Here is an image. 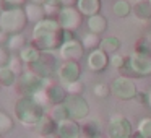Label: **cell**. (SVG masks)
<instances>
[{
	"label": "cell",
	"mask_w": 151,
	"mask_h": 138,
	"mask_svg": "<svg viewBox=\"0 0 151 138\" xmlns=\"http://www.w3.org/2000/svg\"><path fill=\"white\" fill-rule=\"evenodd\" d=\"M93 93H94V96H98V98H107L109 94H111V85H106V83H98V85H94V88H93Z\"/></svg>",
	"instance_id": "32"
},
{
	"label": "cell",
	"mask_w": 151,
	"mask_h": 138,
	"mask_svg": "<svg viewBox=\"0 0 151 138\" xmlns=\"http://www.w3.org/2000/svg\"><path fill=\"white\" fill-rule=\"evenodd\" d=\"M127 65L130 72L137 76H148L151 75V54L135 50L128 55Z\"/></svg>",
	"instance_id": "8"
},
{
	"label": "cell",
	"mask_w": 151,
	"mask_h": 138,
	"mask_svg": "<svg viewBox=\"0 0 151 138\" xmlns=\"http://www.w3.org/2000/svg\"><path fill=\"white\" fill-rule=\"evenodd\" d=\"M8 67H10L17 75H21V73L24 72V70H23V60L20 59V55H18V57H12L10 62H8Z\"/></svg>",
	"instance_id": "34"
},
{
	"label": "cell",
	"mask_w": 151,
	"mask_h": 138,
	"mask_svg": "<svg viewBox=\"0 0 151 138\" xmlns=\"http://www.w3.org/2000/svg\"><path fill=\"white\" fill-rule=\"evenodd\" d=\"M109 60H111V67H114V68H122V67L127 63V60H125L124 55H120V54H111V57H109Z\"/></svg>",
	"instance_id": "35"
},
{
	"label": "cell",
	"mask_w": 151,
	"mask_h": 138,
	"mask_svg": "<svg viewBox=\"0 0 151 138\" xmlns=\"http://www.w3.org/2000/svg\"><path fill=\"white\" fill-rule=\"evenodd\" d=\"M65 107L68 112L70 119H75V120H85L89 115V104L81 94H68L65 99Z\"/></svg>",
	"instance_id": "9"
},
{
	"label": "cell",
	"mask_w": 151,
	"mask_h": 138,
	"mask_svg": "<svg viewBox=\"0 0 151 138\" xmlns=\"http://www.w3.org/2000/svg\"><path fill=\"white\" fill-rule=\"evenodd\" d=\"M76 8L83 17L89 18L101 12V0H76Z\"/></svg>",
	"instance_id": "16"
},
{
	"label": "cell",
	"mask_w": 151,
	"mask_h": 138,
	"mask_svg": "<svg viewBox=\"0 0 151 138\" xmlns=\"http://www.w3.org/2000/svg\"><path fill=\"white\" fill-rule=\"evenodd\" d=\"M24 46H26V37H24V34H21V33L10 34V37L7 41V49L10 52H20Z\"/></svg>",
	"instance_id": "22"
},
{
	"label": "cell",
	"mask_w": 151,
	"mask_h": 138,
	"mask_svg": "<svg viewBox=\"0 0 151 138\" xmlns=\"http://www.w3.org/2000/svg\"><path fill=\"white\" fill-rule=\"evenodd\" d=\"M80 76H81V67L78 62H73V60H63L57 68V78L62 85L78 81Z\"/></svg>",
	"instance_id": "12"
},
{
	"label": "cell",
	"mask_w": 151,
	"mask_h": 138,
	"mask_svg": "<svg viewBox=\"0 0 151 138\" xmlns=\"http://www.w3.org/2000/svg\"><path fill=\"white\" fill-rule=\"evenodd\" d=\"M57 138H80L83 133L81 125L78 124V120L75 119H63V120L57 122Z\"/></svg>",
	"instance_id": "13"
},
{
	"label": "cell",
	"mask_w": 151,
	"mask_h": 138,
	"mask_svg": "<svg viewBox=\"0 0 151 138\" xmlns=\"http://www.w3.org/2000/svg\"><path fill=\"white\" fill-rule=\"evenodd\" d=\"M59 55L62 60H73V62H78L83 59L85 55V47H83L81 41L78 39H65L63 44L59 47Z\"/></svg>",
	"instance_id": "11"
},
{
	"label": "cell",
	"mask_w": 151,
	"mask_h": 138,
	"mask_svg": "<svg viewBox=\"0 0 151 138\" xmlns=\"http://www.w3.org/2000/svg\"><path fill=\"white\" fill-rule=\"evenodd\" d=\"M86 24H88V29L94 34H102L107 29V20H106V17H102L101 13L89 17L88 20H86Z\"/></svg>",
	"instance_id": "19"
},
{
	"label": "cell",
	"mask_w": 151,
	"mask_h": 138,
	"mask_svg": "<svg viewBox=\"0 0 151 138\" xmlns=\"http://www.w3.org/2000/svg\"><path fill=\"white\" fill-rule=\"evenodd\" d=\"M28 17L23 7L20 8H4L0 12V29L7 34L23 33L28 26Z\"/></svg>",
	"instance_id": "3"
},
{
	"label": "cell",
	"mask_w": 151,
	"mask_h": 138,
	"mask_svg": "<svg viewBox=\"0 0 151 138\" xmlns=\"http://www.w3.org/2000/svg\"><path fill=\"white\" fill-rule=\"evenodd\" d=\"M39 138H54V135H39Z\"/></svg>",
	"instance_id": "41"
},
{
	"label": "cell",
	"mask_w": 151,
	"mask_h": 138,
	"mask_svg": "<svg viewBox=\"0 0 151 138\" xmlns=\"http://www.w3.org/2000/svg\"><path fill=\"white\" fill-rule=\"evenodd\" d=\"M44 88V78L33 72V70L26 68L21 75L17 78V93L20 96H33L36 91Z\"/></svg>",
	"instance_id": "4"
},
{
	"label": "cell",
	"mask_w": 151,
	"mask_h": 138,
	"mask_svg": "<svg viewBox=\"0 0 151 138\" xmlns=\"http://www.w3.org/2000/svg\"><path fill=\"white\" fill-rule=\"evenodd\" d=\"M60 5L62 7H75L76 0H60Z\"/></svg>",
	"instance_id": "39"
},
{
	"label": "cell",
	"mask_w": 151,
	"mask_h": 138,
	"mask_svg": "<svg viewBox=\"0 0 151 138\" xmlns=\"http://www.w3.org/2000/svg\"><path fill=\"white\" fill-rule=\"evenodd\" d=\"M41 55H42V52H41L36 46H33V44H26V46L20 50V59L23 60V63L28 67L33 65L34 62H37Z\"/></svg>",
	"instance_id": "18"
},
{
	"label": "cell",
	"mask_w": 151,
	"mask_h": 138,
	"mask_svg": "<svg viewBox=\"0 0 151 138\" xmlns=\"http://www.w3.org/2000/svg\"><path fill=\"white\" fill-rule=\"evenodd\" d=\"M150 4H151V0H150Z\"/></svg>",
	"instance_id": "47"
},
{
	"label": "cell",
	"mask_w": 151,
	"mask_h": 138,
	"mask_svg": "<svg viewBox=\"0 0 151 138\" xmlns=\"http://www.w3.org/2000/svg\"><path fill=\"white\" fill-rule=\"evenodd\" d=\"M107 137L109 138H132L133 137L132 122L122 114L112 115L107 122Z\"/></svg>",
	"instance_id": "6"
},
{
	"label": "cell",
	"mask_w": 151,
	"mask_h": 138,
	"mask_svg": "<svg viewBox=\"0 0 151 138\" xmlns=\"http://www.w3.org/2000/svg\"><path fill=\"white\" fill-rule=\"evenodd\" d=\"M80 138H89V137H86L85 133H81V137H80Z\"/></svg>",
	"instance_id": "43"
},
{
	"label": "cell",
	"mask_w": 151,
	"mask_h": 138,
	"mask_svg": "<svg viewBox=\"0 0 151 138\" xmlns=\"http://www.w3.org/2000/svg\"><path fill=\"white\" fill-rule=\"evenodd\" d=\"M29 2H34V4H39V5H44V4H47L49 0H29Z\"/></svg>",
	"instance_id": "40"
},
{
	"label": "cell",
	"mask_w": 151,
	"mask_h": 138,
	"mask_svg": "<svg viewBox=\"0 0 151 138\" xmlns=\"http://www.w3.org/2000/svg\"><path fill=\"white\" fill-rule=\"evenodd\" d=\"M57 21L62 26L63 31L67 33H73L81 26L83 21V15L80 13V10L76 7H62L57 13Z\"/></svg>",
	"instance_id": "7"
},
{
	"label": "cell",
	"mask_w": 151,
	"mask_h": 138,
	"mask_svg": "<svg viewBox=\"0 0 151 138\" xmlns=\"http://www.w3.org/2000/svg\"><path fill=\"white\" fill-rule=\"evenodd\" d=\"M86 63H88V68L94 73H101L107 68V65H111V60H109V54H106L102 49H94L89 50L88 59H86Z\"/></svg>",
	"instance_id": "14"
},
{
	"label": "cell",
	"mask_w": 151,
	"mask_h": 138,
	"mask_svg": "<svg viewBox=\"0 0 151 138\" xmlns=\"http://www.w3.org/2000/svg\"><path fill=\"white\" fill-rule=\"evenodd\" d=\"M34 130L37 132V135H54L57 130V122L49 114H44L42 119L34 125Z\"/></svg>",
	"instance_id": "17"
},
{
	"label": "cell",
	"mask_w": 151,
	"mask_h": 138,
	"mask_svg": "<svg viewBox=\"0 0 151 138\" xmlns=\"http://www.w3.org/2000/svg\"><path fill=\"white\" fill-rule=\"evenodd\" d=\"M133 13L140 20H150L151 18V4L150 0H140L133 5Z\"/></svg>",
	"instance_id": "23"
},
{
	"label": "cell",
	"mask_w": 151,
	"mask_h": 138,
	"mask_svg": "<svg viewBox=\"0 0 151 138\" xmlns=\"http://www.w3.org/2000/svg\"><path fill=\"white\" fill-rule=\"evenodd\" d=\"M99 128H101V127H99V122L98 120H89V122H86L85 125H81L83 133H85L86 137H89V138L99 135Z\"/></svg>",
	"instance_id": "30"
},
{
	"label": "cell",
	"mask_w": 151,
	"mask_h": 138,
	"mask_svg": "<svg viewBox=\"0 0 151 138\" xmlns=\"http://www.w3.org/2000/svg\"><path fill=\"white\" fill-rule=\"evenodd\" d=\"M148 104H150V107H151V89H150V93H148Z\"/></svg>",
	"instance_id": "42"
},
{
	"label": "cell",
	"mask_w": 151,
	"mask_h": 138,
	"mask_svg": "<svg viewBox=\"0 0 151 138\" xmlns=\"http://www.w3.org/2000/svg\"><path fill=\"white\" fill-rule=\"evenodd\" d=\"M13 128V119L7 114V112L0 111V135H7Z\"/></svg>",
	"instance_id": "29"
},
{
	"label": "cell",
	"mask_w": 151,
	"mask_h": 138,
	"mask_svg": "<svg viewBox=\"0 0 151 138\" xmlns=\"http://www.w3.org/2000/svg\"><path fill=\"white\" fill-rule=\"evenodd\" d=\"M93 138H104V137H101V135H96V137H93Z\"/></svg>",
	"instance_id": "44"
},
{
	"label": "cell",
	"mask_w": 151,
	"mask_h": 138,
	"mask_svg": "<svg viewBox=\"0 0 151 138\" xmlns=\"http://www.w3.org/2000/svg\"><path fill=\"white\" fill-rule=\"evenodd\" d=\"M132 5L128 4L127 0H117L114 4V7H112V12H114V15L115 17H119V18H125V17H128V15L132 13Z\"/></svg>",
	"instance_id": "26"
},
{
	"label": "cell",
	"mask_w": 151,
	"mask_h": 138,
	"mask_svg": "<svg viewBox=\"0 0 151 138\" xmlns=\"http://www.w3.org/2000/svg\"><path fill=\"white\" fill-rule=\"evenodd\" d=\"M46 89H47V94H49L50 104H62V102H65L67 96H68V93H67L65 86L62 83L60 85H52Z\"/></svg>",
	"instance_id": "20"
},
{
	"label": "cell",
	"mask_w": 151,
	"mask_h": 138,
	"mask_svg": "<svg viewBox=\"0 0 151 138\" xmlns=\"http://www.w3.org/2000/svg\"><path fill=\"white\" fill-rule=\"evenodd\" d=\"M81 44L85 47V50H94L99 47L101 44V39H99V34H94V33H86L85 36L81 37Z\"/></svg>",
	"instance_id": "25"
},
{
	"label": "cell",
	"mask_w": 151,
	"mask_h": 138,
	"mask_svg": "<svg viewBox=\"0 0 151 138\" xmlns=\"http://www.w3.org/2000/svg\"><path fill=\"white\" fill-rule=\"evenodd\" d=\"M46 114V109L37 104L33 96H20L15 104V117L24 127H34Z\"/></svg>",
	"instance_id": "2"
},
{
	"label": "cell",
	"mask_w": 151,
	"mask_h": 138,
	"mask_svg": "<svg viewBox=\"0 0 151 138\" xmlns=\"http://www.w3.org/2000/svg\"><path fill=\"white\" fill-rule=\"evenodd\" d=\"M23 8H24V12H26V17H28V21H29V23L36 24V23H39V21H42L44 18H47L44 5L34 4V2H28Z\"/></svg>",
	"instance_id": "15"
},
{
	"label": "cell",
	"mask_w": 151,
	"mask_h": 138,
	"mask_svg": "<svg viewBox=\"0 0 151 138\" xmlns=\"http://www.w3.org/2000/svg\"><path fill=\"white\" fill-rule=\"evenodd\" d=\"M111 94L114 96V98L120 99V101H130V99H135L137 94H138L137 85H135V81L130 78V76L120 75V76H117V78L112 80Z\"/></svg>",
	"instance_id": "5"
},
{
	"label": "cell",
	"mask_w": 151,
	"mask_h": 138,
	"mask_svg": "<svg viewBox=\"0 0 151 138\" xmlns=\"http://www.w3.org/2000/svg\"><path fill=\"white\" fill-rule=\"evenodd\" d=\"M49 115L55 122H60V120L68 117V112H67L65 104L62 102V104H52V107H50V111H49Z\"/></svg>",
	"instance_id": "27"
},
{
	"label": "cell",
	"mask_w": 151,
	"mask_h": 138,
	"mask_svg": "<svg viewBox=\"0 0 151 138\" xmlns=\"http://www.w3.org/2000/svg\"><path fill=\"white\" fill-rule=\"evenodd\" d=\"M17 78H18V75L8 65L0 67V81H2V85H4V86L15 85V83H17Z\"/></svg>",
	"instance_id": "24"
},
{
	"label": "cell",
	"mask_w": 151,
	"mask_h": 138,
	"mask_svg": "<svg viewBox=\"0 0 151 138\" xmlns=\"http://www.w3.org/2000/svg\"><path fill=\"white\" fill-rule=\"evenodd\" d=\"M26 5V0H2L4 8H20Z\"/></svg>",
	"instance_id": "36"
},
{
	"label": "cell",
	"mask_w": 151,
	"mask_h": 138,
	"mask_svg": "<svg viewBox=\"0 0 151 138\" xmlns=\"http://www.w3.org/2000/svg\"><path fill=\"white\" fill-rule=\"evenodd\" d=\"M137 133L141 138H151V117H143L138 122Z\"/></svg>",
	"instance_id": "28"
},
{
	"label": "cell",
	"mask_w": 151,
	"mask_h": 138,
	"mask_svg": "<svg viewBox=\"0 0 151 138\" xmlns=\"http://www.w3.org/2000/svg\"><path fill=\"white\" fill-rule=\"evenodd\" d=\"M67 89V93L68 94H81L83 89H85V86H83V83L80 81H73V83H67V85H63Z\"/></svg>",
	"instance_id": "33"
},
{
	"label": "cell",
	"mask_w": 151,
	"mask_h": 138,
	"mask_svg": "<svg viewBox=\"0 0 151 138\" xmlns=\"http://www.w3.org/2000/svg\"><path fill=\"white\" fill-rule=\"evenodd\" d=\"M2 86H4V85H2V81H0V89H2Z\"/></svg>",
	"instance_id": "45"
},
{
	"label": "cell",
	"mask_w": 151,
	"mask_h": 138,
	"mask_svg": "<svg viewBox=\"0 0 151 138\" xmlns=\"http://www.w3.org/2000/svg\"><path fill=\"white\" fill-rule=\"evenodd\" d=\"M0 138H4V137H2V135H0Z\"/></svg>",
	"instance_id": "46"
},
{
	"label": "cell",
	"mask_w": 151,
	"mask_h": 138,
	"mask_svg": "<svg viewBox=\"0 0 151 138\" xmlns=\"http://www.w3.org/2000/svg\"><path fill=\"white\" fill-rule=\"evenodd\" d=\"M29 70H33L36 75H39L41 78H52L54 73H57V60L54 55H50L49 52H42V55L39 57L37 62H34L33 65L28 67Z\"/></svg>",
	"instance_id": "10"
},
{
	"label": "cell",
	"mask_w": 151,
	"mask_h": 138,
	"mask_svg": "<svg viewBox=\"0 0 151 138\" xmlns=\"http://www.w3.org/2000/svg\"><path fill=\"white\" fill-rule=\"evenodd\" d=\"M33 98L36 99V102H37V104H41L44 109L50 104V99H49V94H47V89L46 88H41L39 91H36L33 94Z\"/></svg>",
	"instance_id": "31"
},
{
	"label": "cell",
	"mask_w": 151,
	"mask_h": 138,
	"mask_svg": "<svg viewBox=\"0 0 151 138\" xmlns=\"http://www.w3.org/2000/svg\"><path fill=\"white\" fill-rule=\"evenodd\" d=\"M65 41V31L59 24L55 18H44L42 21L34 24L31 44L36 46L41 52H52L59 50V47Z\"/></svg>",
	"instance_id": "1"
},
{
	"label": "cell",
	"mask_w": 151,
	"mask_h": 138,
	"mask_svg": "<svg viewBox=\"0 0 151 138\" xmlns=\"http://www.w3.org/2000/svg\"><path fill=\"white\" fill-rule=\"evenodd\" d=\"M8 37H10V34H7L5 31H2V29H0V46H2V44H7Z\"/></svg>",
	"instance_id": "38"
},
{
	"label": "cell",
	"mask_w": 151,
	"mask_h": 138,
	"mask_svg": "<svg viewBox=\"0 0 151 138\" xmlns=\"http://www.w3.org/2000/svg\"><path fill=\"white\" fill-rule=\"evenodd\" d=\"M99 49H102L106 54H115L119 49H120V39L115 36H107L104 39H101V44H99Z\"/></svg>",
	"instance_id": "21"
},
{
	"label": "cell",
	"mask_w": 151,
	"mask_h": 138,
	"mask_svg": "<svg viewBox=\"0 0 151 138\" xmlns=\"http://www.w3.org/2000/svg\"><path fill=\"white\" fill-rule=\"evenodd\" d=\"M12 55H10V50L7 49V47L0 46V67H5L8 65V62H10Z\"/></svg>",
	"instance_id": "37"
}]
</instances>
